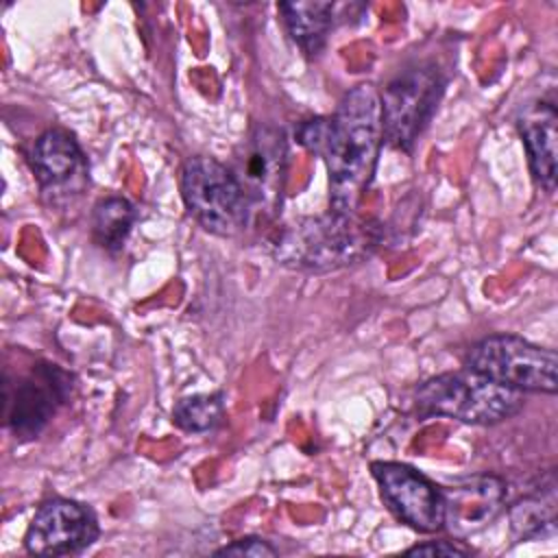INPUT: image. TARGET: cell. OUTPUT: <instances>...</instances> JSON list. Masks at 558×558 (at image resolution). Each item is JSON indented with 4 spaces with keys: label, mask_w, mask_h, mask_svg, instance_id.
Here are the masks:
<instances>
[{
    "label": "cell",
    "mask_w": 558,
    "mask_h": 558,
    "mask_svg": "<svg viewBox=\"0 0 558 558\" xmlns=\"http://www.w3.org/2000/svg\"><path fill=\"white\" fill-rule=\"evenodd\" d=\"M377 242L375 222L331 209L283 227L272 240V255L283 266L323 272L364 259Z\"/></svg>",
    "instance_id": "7a4b0ae2"
},
{
    "label": "cell",
    "mask_w": 558,
    "mask_h": 558,
    "mask_svg": "<svg viewBox=\"0 0 558 558\" xmlns=\"http://www.w3.org/2000/svg\"><path fill=\"white\" fill-rule=\"evenodd\" d=\"M286 137L272 126H255L244 140L233 174L244 187L251 209L272 214L281 203L286 181Z\"/></svg>",
    "instance_id": "ba28073f"
},
{
    "label": "cell",
    "mask_w": 558,
    "mask_h": 558,
    "mask_svg": "<svg viewBox=\"0 0 558 558\" xmlns=\"http://www.w3.org/2000/svg\"><path fill=\"white\" fill-rule=\"evenodd\" d=\"M70 392V375L57 366H37L15 386L4 384V421L22 440L35 438Z\"/></svg>",
    "instance_id": "30bf717a"
},
{
    "label": "cell",
    "mask_w": 558,
    "mask_h": 558,
    "mask_svg": "<svg viewBox=\"0 0 558 558\" xmlns=\"http://www.w3.org/2000/svg\"><path fill=\"white\" fill-rule=\"evenodd\" d=\"M296 140L323 157L329 172L331 209L355 211L375 174L384 142L377 89L371 83L355 85L333 116L305 120L296 129Z\"/></svg>",
    "instance_id": "6da1fadb"
},
{
    "label": "cell",
    "mask_w": 558,
    "mask_h": 558,
    "mask_svg": "<svg viewBox=\"0 0 558 558\" xmlns=\"http://www.w3.org/2000/svg\"><path fill=\"white\" fill-rule=\"evenodd\" d=\"M181 196L192 218L216 235L240 233L251 216V203L231 168L214 157H192L181 170Z\"/></svg>",
    "instance_id": "5b68a950"
},
{
    "label": "cell",
    "mask_w": 558,
    "mask_h": 558,
    "mask_svg": "<svg viewBox=\"0 0 558 558\" xmlns=\"http://www.w3.org/2000/svg\"><path fill=\"white\" fill-rule=\"evenodd\" d=\"M98 538V521L89 506L74 499H50L39 506L24 534V547L37 556L81 554Z\"/></svg>",
    "instance_id": "9c48e42d"
},
{
    "label": "cell",
    "mask_w": 558,
    "mask_h": 558,
    "mask_svg": "<svg viewBox=\"0 0 558 558\" xmlns=\"http://www.w3.org/2000/svg\"><path fill=\"white\" fill-rule=\"evenodd\" d=\"M464 366L486 379L517 392L558 390V355L521 336L495 333L475 342L464 357Z\"/></svg>",
    "instance_id": "277c9868"
},
{
    "label": "cell",
    "mask_w": 558,
    "mask_h": 558,
    "mask_svg": "<svg viewBox=\"0 0 558 558\" xmlns=\"http://www.w3.org/2000/svg\"><path fill=\"white\" fill-rule=\"evenodd\" d=\"M33 170L44 185H61L83 166V155L76 140L63 129L41 133L31 153Z\"/></svg>",
    "instance_id": "4fadbf2b"
},
{
    "label": "cell",
    "mask_w": 558,
    "mask_h": 558,
    "mask_svg": "<svg viewBox=\"0 0 558 558\" xmlns=\"http://www.w3.org/2000/svg\"><path fill=\"white\" fill-rule=\"evenodd\" d=\"M442 89L445 78L432 63H418L397 74L379 94L384 142L399 150H412L436 113Z\"/></svg>",
    "instance_id": "8992f818"
},
{
    "label": "cell",
    "mask_w": 558,
    "mask_h": 558,
    "mask_svg": "<svg viewBox=\"0 0 558 558\" xmlns=\"http://www.w3.org/2000/svg\"><path fill=\"white\" fill-rule=\"evenodd\" d=\"M135 222V207L122 196H107L96 203L92 216V231L94 240L107 248L118 251L122 248L131 227Z\"/></svg>",
    "instance_id": "2e32d148"
},
{
    "label": "cell",
    "mask_w": 558,
    "mask_h": 558,
    "mask_svg": "<svg viewBox=\"0 0 558 558\" xmlns=\"http://www.w3.org/2000/svg\"><path fill=\"white\" fill-rule=\"evenodd\" d=\"M506 504V482L493 473L462 477L442 488V525L458 538L484 530Z\"/></svg>",
    "instance_id": "8fae6325"
},
{
    "label": "cell",
    "mask_w": 558,
    "mask_h": 558,
    "mask_svg": "<svg viewBox=\"0 0 558 558\" xmlns=\"http://www.w3.org/2000/svg\"><path fill=\"white\" fill-rule=\"evenodd\" d=\"M510 532L517 541H534L551 534L556 527V490L549 484L545 490L519 499L510 512Z\"/></svg>",
    "instance_id": "9a60e30c"
},
{
    "label": "cell",
    "mask_w": 558,
    "mask_h": 558,
    "mask_svg": "<svg viewBox=\"0 0 558 558\" xmlns=\"http://www.w3.org/2000/svg\"><path fill=\"white\" fill-rule=\"evenodd\" d=\"M281 20L305 54H316L325 46L327 33L333 24L336 4L331 2H281Z\"/></svg>",
    "instance_id": "5bb4252c"
},
{
    "label": "cell",
    "mask_w": 558,
    "mask_h": 558,
    "mask_svg": "<svg viewBox=\"0 0 558 558\" xmlns=\"http://www.w3.org/2000/svg\"><path fill=\"white\" fill-rule=\"evenodd\" d=\"M416 408L427 416H447L471 425H495L523 408V395L475 371H451L416 388Z\"/></svg>",
    "instance_id": "3957f363"
},
{
    "label": "cell",
    "mask_w": 558,
    "mask_h": 558,
    "mask_svg": "<svg viewBox=\"0 0 558 558\" xmlns=\"http://www.w3.org/2000/svg\"><path fill=\"white\" fill-rule=\"evenodd\" d=\"M408 556H445V558H451V556H469L471 549L453 543V541H429V543H421V545H414L405 551Z\"/></svg>",
    "instance_id": "d6986e66"
},
{
    "label": "cell",
    "mask_w": 558,
    "mask_h": 558,
    "mask_svg": "<svg viewBox=\"0 0 558 558\" xmlns=\"http://www.w3.org/2000/svg\"><path fill=\"white\" fill-rule=\"evenodd\" d=\"M216 556H253V558H264V556H277V549L272 545H268L264 538L246 536V538L233 541L231 545H225L222 549L216 551Z\"/></svg>",
    "instance_id": "ac0fdd59"
},
{
    "label": "cell",
    "mask_w": 558,
    "mask_h": 558,
    "mask_svg": "<svg viewBox=\"0 0 558 558\" xmlns=\"http://www.w3.org/2000/svg\"><path fill=\"white\" fill-rule=\"evenodd\" d=\"M222 395H192L177 401L172 421L185 432H207L222 418Z\"/></svg>",
    "instance_id": "e0dca14e"
},
{
    "label": "cell",
    "mask_w": 558,
    "mask_h": 558,
    "mask_svg": "<svg viewBox=\"0 0 558 558\" xmlns=\"http://www.w3.org/2000/svg\"><path fill=\"white\" fill-rule=\"evenodd\" d=\"M558 113L551 102L538 100L519 118V133L527 150L530 170L536 183L545 192L556 190V140H558Z\"/></svg>",
    "instance_id": "7c38bea8"
},
{
    "label": "cell",
    "mask_w": 558,
    "mask_h": 558,
    "mask_svg": "<svg viewBox=\"0 0 558 558\" xmlns=\"http://www.w3.org/2000/svg\"><path fill=\"white\" fill-rule=\"evenodd\" d=\"M371 471L384 501L403 523L425 534L442 527V490L432 480L401 462H373Z\"/></svg>",
    "instance_id": "52a82bcc"
}]
</instances>
